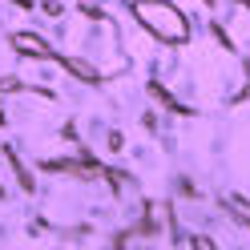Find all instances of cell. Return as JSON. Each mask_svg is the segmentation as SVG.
Masks as SVG:
<instances>
[{"instance_id": "obj_2", "label": "cell", "mask_w": 250, "mask_h": 250, "mask_svg": "<svg viewBox=\"0 0 250 250\" xmlns=\"http://www.w3.org/2000/svg\"><path fill=\"white\" fill-rule=\"evenodd\" d=\"M17 44H21V49H24V53H33V57H44V53H49V49H44V44H41L37 37H21Z\"/></svg>"}, {"instance_id": "obj_1", "label": "cell", "mask_w": 250, "mask_h": 250, "mask_svg": "<svg viewBox=\"0 0 250 250\" xmlns=\"http://www.w3.org/2000/svg\"><path fill=\"white\" fill-rule=\"evenodd\" d=\"M137 12H142V21L153 28V33H162V37H182L186 33V21L178 17V8H169V4L146 0V4H137Z\"/></svg>"}]
</instances>
